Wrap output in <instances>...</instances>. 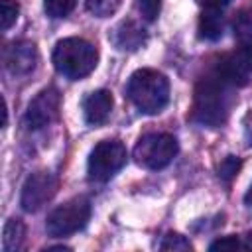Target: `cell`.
<instances>
[{"label": "cell", "instance_id": "1", "mask_svg": "<svg viewBox=\"0 0 252 252\" xmlns=\"http://www.w3.org/2000/svg\"><path fill=\"white\" fill-rule=\"evenodd\" d=\"M232 85H228L222 77H219L215 71L207 77H203L195 87L193 106H191V120H195L201 126L219 128L226 122L234 96H232Z\"/></svg>", "mask_w": 252, "mask_h": 252}, {"label": "cell", "instance_id": "2", "mask_svg": "<svg viewBox=\"0 0 252 252\" xmlns=\"http://www.w3.org/2000/svg\"><path fill=\"white\" fill-rule=\"evenodd\" d=\"M126 96L144 114H158L169 102V81L156 69H138L130 75Z\"/></svg>", "mask_w": 252, "mask_h": 252}, {"label": "cell", "instance_id": "3", "mask_svg": "<svg viewBox=\"0 0 252 252\" xmlns=\"http://www.w3.org/2000/svg\"><path fill=\"white\" fill-rule=\"evenodd\" d=\"M51 59L59 75L79 81L94 71L98 63V49L83 37H65L57 41Z\"/></svg>", "mask_w": 252, "mask_h": 252}, {"label": "cell", "instance_id": "4", "mask_svg": "<svg viewBox=\"0 0 252 252\" xmlns=\"http://www.w3.org/2000/svg\"><path fill=\"white\" fill-rule=\"evenodd\" d=\"M179 152L175 136L167 132H150L140 136L134 146V159L146 169H163Z\"/></svg>", "mask_w": 252, "mask_h": 252}, {"label": "cell", "instance_id": "5", "mask_svg": "<svg viewBox=\"0 0 252 252\" xmlns=\"http://www.w3.org/2000/svg\"><path fill=\"white\" fill-rule=\"evenodd\" d=\"M91 219V201L87 197H73L63 205L55 207L45 220V230L49 236H69L81 228Z\"/></svg>", "mask_w": 252, "mask_h": 252}, {"label": "cell", "instance_id": "6", "mask_svg": "<svg viewBox=\"0 0 252 252\" xmlns=\"http://www.w3.org/2000/svg\"><path fill=\"white\" fill-rule=\"evenodd\" d=\"M126 161H128V152L120 140H100L89 156V163H87L89 179L104 183L112 179L126 165Z\"/></svg>", "mask_w": 252, "mask_h": 252}, {"label": "cell", "instance_id": "7", "mask_svg": "<svg viewBox=\"0 0 252 252\" xmlns=\"http://www.w3.org/2000/svg\"><path fill=\"white\" fill-rule=\"evenodd\" d=\"M57 189H59V177L55 173L45 169L30 173L22 187L20 205L26 213H35L55 197Z\"/></svg>", "mask_w": 252, "mask_h": 252}, {"label": "cell", "instance_id": "8", "mask_svg": "<svg viewBox=\"0 0 252 252\" xmlns=\"http://www.w3.org/2000/svg\"><path fill=\"white\" fill-rule=\"evenodd\" d=\"M61 108V94L55 87H45L28 104L24 114V126L28 130H41L57 120Z\"/></svg>", "mask_w": 252, "mask_h": 252}, {"label": "cell", "instance_id": "9", "mask_svg": "<svg viewBox=\"0 0 252 252\" xmlns=\"http://www.w3.org/2000/svg\"><path fill=\"white\" fill-rule=\"evenodd\" d=\"M213 71L234 89L244 87L252 75V45H240L236 51L226 53L219 59Z\"/></svg>", "mask_w": 252, "mask_h": 252}, {"label": "cell", "instance_id": "10", "mask_svg": "<svg viewBox=\"0 0 252 252\" xmlns=\"http://www.w3.org/2000/svg\"><path fill=\"white\" fill-rule=\"evenodd\" d=\"M4 67L10 75L20 77V75H28L35 69L37 63V47L35 43L28 41V39H20V41H12L6 49H4Z\"/></svg>", "mask_w": 252, "mask_h": 252}, {"label": "cell", "instance_id": "11", "mask_svg": "<svg viewBox=\"0 0 252 252\" xmlns=\"http://www.w3.org/2000/svg\"><path fill=\"white\" fill-rule=\"evenodd\" d=\"M112 104H114V98H112L110 91L98 89V91L89 93L83 100V114H85L87 124H91V126L104 124L112 112Z\"/></svg>", "mask_w": 252, "mask_h": 252}, {"label": "cell", "instance_id": "12", "mask_svg": "<svg viewBox=\"0 0 252 252\" xmlns=\"http://www.w3.org/2000/svg\"><path fill=\"white\" fill-rule=\"evenodd\" d=\"M108 37L112 39V43L118 49H122V51H136V49H140L146 43V30L140 28L132 20H124V22H120L112 30V33Z\"/></svg>", "mask_w": 252, "mask_h": 252}, {"label": "cell", "instance_id": "13", "mask_svg": "<svg viewBox=\"0 0 252 252\" xmlns=\"http://www.w3.org/2000/svg\"><path fill=\"white\" fill-rule=\"evenodd\" d=\"M222 32H224L222 10L205 8L199 18V37L207 41H217L222 37Z\"/></svg>", "mask_w": 252, "mask_h": 252}, {"label": "cell", "instance_id": "14", "mask_svg": "<svg viewBox=\"0 0 252 252\" xmlns=\"http://www.w3.org/2000/svg\"><path fill=\"white\" fill-rule=\"evenodd\" d=\"M26 236V226L20 219H8L2 230V250L4 252H16L22 248Z\"/></svg>", "mask_w": 252, "mask_h": 252}, {"label": "cell", "instance_id": "15", "mask_svg": "<svg viewBox=\"0 0 252 252\" xmlns=\"http://www.w3.org/2000/svg\"><path fill=\"white\" fill-rule=\"evenodd\" d=\"M232 33L240 45H252V10H238L232 18Z\"/></svg>", "mask_w": 252, "mask_h": 252}, {"label": "cell", "instance_id": "16", "mask_svg": "<svg viewBox=\"0 0 252 252\" xmlns=\"http://www.w3.org/2000/svg\"><path fill=\"white\" fill-rule=\"evenodd\" d=\"M250 248H252V240H242V236H234V234L217 238L209 246V250H250Z\"/></svg>", "mask_w": 252, "mask_h": 252}, {"label": "cell", "instance_id": "17", "mask_svg": "<svg viewBox=\"0 0 252 252\" xmlns=\"http://www.w3.org/2000/svg\"><path fill=\"white\" fill-rule=\"evenodd\" d=\"M77 0H43V10L49 18H65L73 12Z\"/></svg>", "mask_w": 252, "mask_h": 252}, {"label": "cell", "instance_id": "18", "mask_svg": "<svg viewBox=\"0 0 252 252\" xmlns=\"http://www.w3.org/2000/svg\"><path fill=\"white\" fill-rule=\"evenodd\" d=\"M122 0H87V10L96 18H108L112 16Z\"/></svg>", "mask_w": 252, "mask_h": 252}, {"label": "cell", "instance_id": "19", "mask_svg": "<svg viewBox=\"0 0 252 252\" xmlns=\"http://www.w3.org/2000/svg\"><path fill=\"white\" fill-rule=\"evenodd\" d=\"M240 167H242L240 158H236V156H226V158L219 163V177H220L224 183H228V181H232V179L238 175Z\"/></svg>", "mask_w": 252, "mask_h": 252}, {"label": "cell", "instance_id": "20", "mask_svg": "<svg viewBox=\"0 0 252 252\" xmlns=\"http://www.w3.org/2000/svg\"><path fill=\"white\" fill-rule=\"evenodd\" d=\"M0 18H2V30L4 32H8L14 24H16V20H18V14H20V6H18V2H14V0H0Z\"/></svg>", "mask_w": 252, "mask_h": 252}, {"label": "cell", "instance_id": "21", "mask_svg": "<svg viewBox=\"0 0 252 252\" xmlns=\"http://www.w3.org/2000/svg\"><path fill=\"white\" fill-rule=\"evenodd\" d=\"M191 248H193L191 242L177 232H167L159 242V250H191Z\"/></svg>", "mask_w": 252, "mask_h": 252}, {"label": "cell", "instance_id": "22", "mask_svg": "<svg viewBox=\"0 0 252 252\" xmlns=\"http://www.w3.org/2000/svg\"><path fill=\"white\" fill-rule=\"evenodd\" d=\"M136 6L146 22H156L161 10V0H136Z\"/></svg>", "mask_w": 252, "mask_h": 252}, {"label": "cell", "instance_id": "23", "mask_svg": "<svg viewBox=\"0 0 252 252\" xmlns=\"http://www.w3.org/2000/svg\"><path fill=\"white\" fill-rule=\"evenodd\" d=\"M197 4H201L203 8H213V10H222L224 6L230 4V0H197Z\"/></svg>", "mask_w": 252, "mask_h": 252}, {"label": "cell", "instance_id": "24", "mask_svg": "<svg viewBox=\"0 0 252 252\" xmlns=\"http://www.w3.org/2000/svg\"><path fill=\"white\" fill-rule=\"evenodd\" d=\"M244 205L252 209V185L248 187V191H246V195H244Z\"/></svg>", "mask_w": 252, "mask_h": 252}]
</instances>
